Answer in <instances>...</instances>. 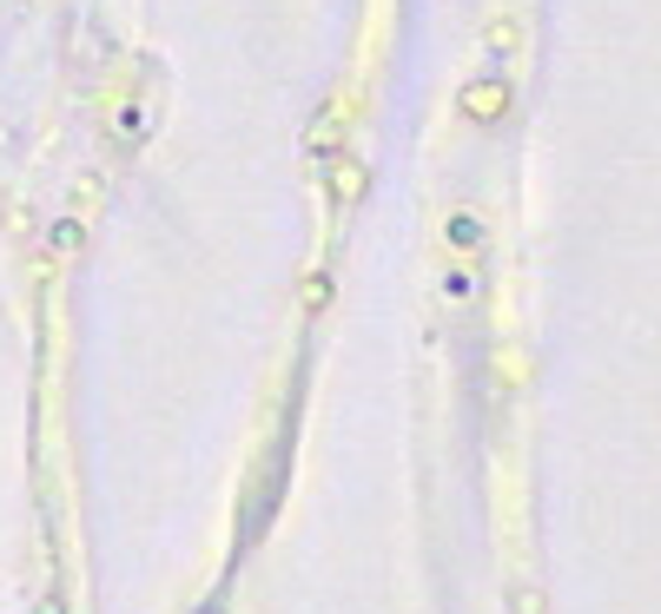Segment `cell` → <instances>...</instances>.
<instances>
[{"mask_svg":"<svg viewBox=\"0 0 661 614\" xmlns=\"http://www.w3.org/2000/svg\"><path fill=\"white\" fill-rule=\"evenodd\" d=\"M463 112H470V119H497V112H503V86H497V79L470 86V93H463Z\"/></svg>","mask_w":661,"mask_h":614,"instance_id":"1","label":"cell"}]
</instances>
